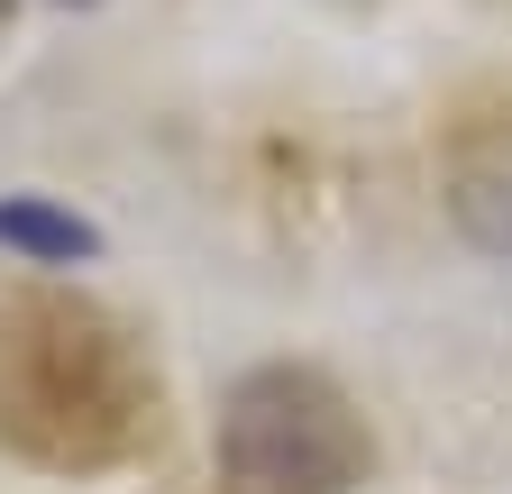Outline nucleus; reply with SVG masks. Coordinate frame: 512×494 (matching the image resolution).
I'll list each match as a JSON object with an SVG mask.
<instances>
[{
    "instance_id": "obj_1",
    "label": "nucleus",
    "mask_w": 512,
    "mask_h": 494,
    "mask_svg": "<svg viewBox=\"0 0 512 494\" xmlns=\"http://www.w3.org/2000/svg\"><path fill=\"white\" fill-rule=\"evenodd\" d=\"M165 440V376L110 302L28 284L0 302V449L46 476H110Z\"/></svg>"
},
{
    "instance_id": "obj_2",
    "label": "nucleus",
    "mask_w": 512,
    "mask_h": 494,
    "mask_svg": "<svg viewBox=\"0 0 512 494\" xmlns=\"http://www.w3.org/2000/svg\"><path fill=\"white\" fill-rule=\"evenodd\" d=\"M375 430L330 366L266 357L220 403V494H357Z\"/></svg>"
},
{
    "instance_id": "obj_3",
    "label": "nucleus",
    "mask_w": 512,
    "mask_h": 494,
    "mask_svg": "<svg viewBox=\"0 0 512 494\" xmlns=\"http://www.w3.org/2000/svg\"><path fill=\"white\" fill-rule=\"evenodd\" d=\"M0 257H19V266H92L101 229L83 211L46 202V193H0Z\"/></svg>"
},
{
    "instance_id": "obj_4",
    "label": "nucleus",
    "mask_w": 512,
    "mask_h": 494,
    "mask_svg": "<svg viewBox=\"0 0 512 494\" xmlns=\"http://www.w3.org/2000/svg\"><path fill=\"white\" fill-rule=\"evenodd\" d=\"M74 10H83V0H74Z\"/></svg>"
}]
</instances>
